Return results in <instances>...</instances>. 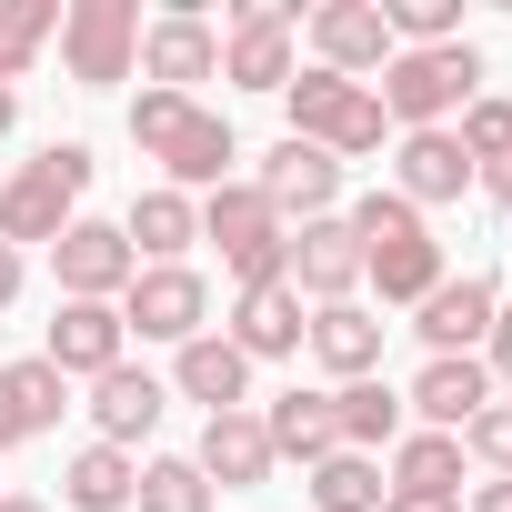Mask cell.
Returning a JSON list of instances; mask_svg holds the SVG:
<instances>
[{"label": "cell", "instance_id": "cell-1", "mask_svg": "<svg viewBox=\"0 0 512 512\" xmlns=\"http://www.w3.org/2000/svg\"><path fill=\"white\" fill-rule=\"evenodd\" d=\"M131 151L161 161V191H191V201L221 191L231 161H241L231 121H221L201 91H191V101H181V91H141V101H131Z\"/></svg>", "mask_w": 512, "mask_h": 512}, {"label": "cell", "instance_id": "cell-2", "mask_svg": "<svg viewBox=\"0 0 512 512\" xmlns=\"http://www.w3.org/2000/svg\"><path fill=\"white\" fill-rule=\"evenodd\" d=\"M342 221H352V241H362V292H382V312H412V302L442 282V241H432V221H422L402 191H362Z\"/></svg>", "mask_w": 512, "mask_h": 512}, {"label": "cell", "instance_id": "cell-3", "mask_svg": "<svg viewBox=\"0 0 512 512\" xmlns=\"http://www.w3.org/2000/svg\"><path fill=\"white\" fill-rule=\"evenodd\" d=\"M482 51L472 41H442V51H392L382 61V81H372V101H382V121L392 131H452L472 101H482Z\"/></svg>", "mask_w": 512, "mask_h": 512}, {"label": "cell", "instance_id": "cell-4", "mask_svg": "<svg viewBox=\"0 0 512 512\" xmlns=\"http://www.w3.org/2000/svg\"><path fill=\"white\" fill-rule=\"evenodd\" d=\"M91 141H41L21 171H0V241L31 251V241H61L81 221V191H91Z\"/></svg>", "mask_w": 512, "mask_h": 512}, {"label": "cell", "instance_id": "cell-5", "mask_svg": "<svg viewBox=\"0 0 512 512\" xmlns=\"http://www.w3.org/2000/svg\"><path fill=\"white\" fill-rule=\"evenodd\" d=\"M282 121H292V141L332 151L342 171L392 151V121H382L372 81H342V71H292V91H282Z\"/></svg>", "mask_w": 512, "mask_h": 512}, {"label": "cell", "instance_id": "cell-6", "mask_svg": "<svg viewBox=\"0 0 512 512\" xmlns=\"http://www.w3.org/2000/svg\"><path fill=\"white\" fill-rule=\"evenodd\" d=\"M201 241L221 251V272H231V292H251V282H282V262H292V221L251 191V181H221V191H201Z\"/></svg>", "mask_w": 512, "mask_h": 512}, {"label": "cell", "instance_id": "cell-7", "mask_svg": "<svg viewBox=\"0 0 512 512\" xmlns=\"http://www.w3.org/2000/svg\"><path fill=\"white\" fill-rule=\"evenodd\" d=\"M292 71H302V0H231L221 11V81L282 101Z\"/></svg>", "mask_w": 512, "mask_h": 512}, {"label": "cell", "instance_id": "cell-8", "mask_svg": "<svg viewBox=\"0 0 512 512\" xmlns=\"http://www.w3.org/2000/svg\"><path fill=\"white\" fill-rule=\"evenodd\" d=\"M61 71H71V91H121L141 71V0H71L61 11Z\"/></svg>", "mask_w": 512, "mask_h": 512}, {"label": "cell", "instance_id": "cell-9", "mask_svg": "<svg viewBox=\"0 0 512 512\" xmlns=\"http://www.w3.org/2000/svg\"><path fill=\"white\" fill-rule=\"evenodd\" d=\"M121 332H141V342H201L211 332V282L191 272V262H141L131 272V292H121Z\"/></svg>", "mask_w": 512, "mask_h": 512}, {"label": "cell", "instance_id": "cell-10", "mask_svg": "<svg viewBox=\"0 0 512 512\" xmlns=\"http://www.w3.org/2000/svg\"><path fill=\"white\" fill-rule=\"evenodd\" d=\"M302 41H312V71H342V81H382V61H392L382 0H312Z\"/></svg>", "mask_w": 512, "mask_h": 512}, {"label": "cell", "instance_id": "cell-11", "mask_svg": "<svg viewBox=\"0 0 512 512\" xmlns=\"http://www.w3.org/2000/svg\"><path fill=\"white\" fill-rule=\"evenodd\" d=\"M492 312H502V282L492 272H442L422 302H412V332H422V362H462V352H482V332H492Z\"/></svg>", "mask_w": 512, "mask_h": 512}, {"label": "cell", "instance_id": "cell-12", "mask_svg": "<svg viewBox=\"0 0 512 512\" xmlns=\"http://www.w3.org/2000/svg\"><path fill=\"white\" fill-rule=\"evenodd\" d=\"M51 272H61V302H121L131 292V241H121V221H101V211H81L61 241H51Z\"/></svg>", "mask_w": 512, "mask_h": 512}, {"label": "cell", "instance_id": "cell-13", "mask_svg": "<svg viewBox=\"0 0 512 512\" xmlns=\"http://www.w3.org/2000/svg\"><path fill=\"white\" fill-rule=\"evenodd\" d=\"M282 282H292L312 312H322V302H362V241H352L342 211L292 221V262H282Z\"/></svg>", "mask_w": 512, "mask_h": 512}, {"label": "cell", "instance_id": "cell-14", "mask_svg": "<svg viewBox=\"0 0 512 512\" xmlns=\"http://www.w3.org/2000/svg\"><path fill=\"white\" fill-rule=\"evenodd\" d=\"M141 81L181 91V101H191V81H221V21H201L191 0L161 11V21H141Z\"/></svg>", "mask_w": 512, "mask_h": 512}, {"label": "cell", "instance_id": "cell-15", "mask_svg": "<svg viewBox=\"0 0 512 512\" xmlns=\"http://www.w3.org/2000/svg\"><path fill=\"white\" fill-rule=\"evenodd\" d=\"M251 191H262L282 221H322V211H342V161L282 131V141L262 151V171H251Z\"/></svg>", "mask_w": 512, "mask_h": 512}, {"label": "cell", "instance_id": "cell-16", "mask_svg": "<svg viewBox=\"0 0 512 512\" xmlns=\"http://www.w3.org/2000/svg\"><path fill=\"white\" fill-rule=\"evenodd\" d=\"M41 362L61 382H101L111 362H131V332H121V302H61L51 332H41Z\"/></svg>", "mask_w": 512, "mask_h": 512}, {"label": "cell", "instance_id": "cell-17", "mask_svg": "<svg viewBox=\"0 0 512 512\" xmlns=\"http://www.w3.org/2000/svg\"><path fill=\"white\" fill-rule=\"evenodd\" d=\"M91 442H121V452H141L151 432H161V412H171V382L161 372H141V362H111L101 382H91Z\"/></svg>", "mask_w": 512, "mask_h": 512}, {"label": "cell", "instance_id": "cell-18", "mask_svg": "<svg viewBox=\"0 0 512 512\" xmlns=\"http://www.w3.org/2000/svg\"><path fill=\"white\" fill-rule=\"evenodd\" d=\"M302 332H312V302L292 292V282H251V292H231V352L241 362H292L302 352Z\"/></svg>", "mask_w": 512, "mask_h": 512}, {"label": "cell", "instance_id": "cell-19", "mask_svg": "<svg viewBox=\"0 0 512 512\" xmlns=\"http://www.w3.org/2000/svg\"><path fill=\"white\" fill-rule=\"evenodd\" d=\"M191 462H201V482L211 492H262L282 462H272V432H262V412H211L201 422V442H191Z\"/></svg>", "mask_w": 512, "mask_h": 512}, {"label": "cell", "instance_id": "cell-20", "mask_svg": "<svg viewBox=\"0 0 512 512\" xmlns=\"http://www.w3.org/2000/svg\"><path fill=\"white\" fill-rule=\"evenodd\" d=\"M382 191H402L412 211H442V201L472 191V161H462L452 131H392V181Z\"/></svg>", "mask_w": 512, "mask_h": 512}, {"label": "cell", "instance_id": "cell-21", "mask_svg": "<svg viewBox=\"0 0 512 512\" xmlns=\"http://www.w3.org/2000/svg\"><path fill=\"white\" fill-rule=\"evenodd\" d=\"M382 342H392V322H382L372 302H322L312 332H302V352H312L332 382H372V372H382Z\"/></svg>", "mask_w": 512, "mask_h": 512}, {"label": "cell", "instance_id": "cell-22", "mask_svg": "<svg viewBox=\"0 0 512 512\" xmlns=\"http://www.w3.org/2000/svg\"><path fill=\"white\" fill-rule=\"evenodd\" d=\"M482 402H492V372H482V352H462V362H422V372L402 382V412H412V432H462Z\"/></svg>", "mask_w": 512, "mask_h": 512}, {"label": "cell", "instance_id": "cell-23", "mask_svg": "<svg viewBox=\"0 0 512 512\" xmlns=\"http://www.w3.org/2000/svg\"><path fill=\"white\" fill-rule=\"evenodd\" d=\"M61 412H71V382H61L41 352H31V362H0V452L61 432Z\"/></svg>", "mask_w": 512, "mask_h": 512}, {"label": "cell", "instance_id": "cell-24", "mask_svg": "<svg viewBox=\"0 0 512 512\" xmlns=\"http://www.w3.org/2000/svg\"><path fill=\"white\" fill-rule=\"evenodd\" d=\"M171 392L201 402V422H211V412H251V362H241L221 332H201V342L171 352Z\"/></svg>", "mask_w": 512, "mask_h": 512}, {"label": "cell", "instance_id": "cell-25", "mask_svg": "<svg viewBox=\"0 0 512 512\" xmlns=\"http://www.w3.org/2000/svg\"><path fill=\"white\" fill-rule=\"evenodd\" d=\"M121 241H131V262H191V241H201V201L191 191H131L121 211Z\"/></svg>", "mask_w": 512, "mask_h": 512}, {"label": "cell", "instance_id": "cell-26", "mask_svg": "<svg viewBox=\"0 0 512 512\" xmlns=\"http://www.w3.org/2000/svg\"><path fill=\"white\" fill-rule=\"evenodd\" d=\"M332 432H342V452H392L402 432H412V412H402V392L372 372V382H332Z\"/></svg>", "mask_w": 512, "mask_h": 512}, {"label": "cell", "instance_id": "cell-27", "mask_svg": "<svg viewBox=\"0 0 512 512\" xmlns=\"http://www.w3.org/2000/svg\"><path fill=\"white\" fill-rule=\"evenodd\" d=\"M262 432H272V462H302V472H312L322 452H342V432H332V392H302V382L262 402Z\"/></svg>", "mask_w": 512, "mask_h": 512}, {"label": "cell", "instance_id": "cell-28", "mask_svg": "<svg viewBox=\"0 0 512 512\" xmlns=\"http://www.w3.org/2000/svg\"><path fill=\"white\" fill-rule=\"evenodd\" d=\"M131 492H141V452H121V442H81L61 462V502L71 512H131Z\"/></svg>", "mask_w": 512, "mask_h": 512}, {"label": "cell", "instance_id": "cell-29", "mask_svg": "<svg viewBox=\"0 0 512 512\" xmlns=\"http://www.w3.org/2000/svg\"><path fill=\"white\" fill-rule=\"evenodd\" d=\"M392 472V492H462V432H402L392 452H382Z\"/></svg>", "mask_w": 512, "mask_h": 512}, {"label": "cell", "instance_id": "cell-30", "mask_svg": "<svg viewBox=\"0 0 512 512\" xmlns=\"http://www.w3.org/2000/svg\"><path fill=\"white\" fill-rule=\"evenodd\" d=\"M302 492H312V512H382V462L372 452H322L312 472H302Z\"/></svg>", "mask_w": 512, "mask_h": 512}, {"label": "cell", "instance_id": "cell-31", "mask_svg": "<svg viewBox=\"0 0 512 512\" xmlns=\"http://www.w3.org/2000/svg\"><path fill=\"white\" fill-rule=\"evenodd\" d=\"M51 41H61V0H0V91H21Z\"/></svg>", "mask_w": 512, "mask_h": 512}, {"label": "cell", "instance_id": "cell-32", "mask_svg": "<svg viewBox=\"0 0 512 512\" xmlns=\"http://www.w3.org/2000/svg\"><path fill=\"white\" fill-rule=\"evenodd\" d=\"M131 512H211V482H201V462H191V452H151V462H141V492H131Z\"/></svg>", "mask_w": 512, "mask_h": 512}, {"label": "cell", "instance_id": "cell-33", "mask_svg": "<svg viewBox=\"0 0 512 512\" xmlns=\"http://www.w3.org/2000/svg\"><path fill=\"white\" fill-rule=\"evenodd\" d=\"M382 21H392V51H442L462 41V0H382Z\"/></svg>", "mask_w": 512, "mask_h": 512}, {"label": "cell", "instance_id": "cell-34", "mask_svg": "<svg viewBox=\"0 0 512 512\" xmlns=\"http://www.w3.org/2000/svg\"><path fill=\"white\" fill-rule=\"evenodd\" d=\"M452 141H462V161H472V171H482V161H502V151H512V101H502V91H482V101L452 121Z\"/></svg>", "mask_w": 512, "mask_h": 512}, {"label": "cell", "instance_id": "cell-35", "mask_svg": "<svg viewBox=\"0 0 512 512\" xmlns=\"http://www.w3.org/2000/svg\"><path fill=\"white\" fill-rule=\"evenodd\" d=\"M462 462H482V482H512V402H482L462 422Z\"/></svg>", "mask_w": 512, "mask_h": 512}, {"label": "cell", "instance_id": "cell-36", "mask_svg": "<svg viewBox=\"0 0 512 512\" xmlns=\"http://www.w3.org/2000/svg\"><path fill=\"white\" fill-rule=\"evenodd\" d=\"M482 372H492V382H512V302H502V312H492V332H482Z\"/></svg>", "mask_w": 512, "mask_h": 512}, {"label": "cell", "instance_id": "cell-37", "mask_svg": "<svg viewBox=\"0 0 512 512\" xmlns=\"http://www.w3.org/2000/svg\"><path fill=\"white\" fill-rule=\"evenodd\" d=\"M472 191H482L492 211H512V151H502V161H482V171H472Z\"/></svg>", "mask_w": 512, "mask_h": 512}, {"label": "cell", "instance_id": "cell-38", "mask_svg": "<svg viewBox=\"0 0 512 512\" xmlns=\"http://www.w3.org/2000/svg\"><path fill=\"white\" fill-rule=\"evenodd\" d=\"M382 512H462V492H382Z\"/></svg>", "mask_w": 512, "mask_h": 512}, {"label": "cell", "instance_id": "cell-39", "mask_svg": "<svg viewBox=\"0 0 512 512\" xmlns=\"http://www.w3.org/2000/svg\"><path fill=\"white\" fill-rule=\"evenodd\" d=\"M21 282H31V262H21V251H11V241H0V312H11V302H21Z\"/></svg>", "mask_w": 512, "mask_h": 512}, {"label": "cell", "instance_id": "cell-40", "mask_svg": "<svg viewBox=\"0 0 512 512\" xmlns=\"http://www.w3.org/2000/svg\"><path fill=\"white\" fill-rule=\"evenodd\" d=\"M462 512H512V482H482V492H472Z\"/></svg>", "mask_w": 512, "mask_h": 512}, {"label": "cell", "instance_id": "cell-41", "mask_svg": "<svg viewBox=\"0 0 512 512\" xmlns=\"http://www.w3.org/2000/svg\"><path fill=\"white\" fill-rule=\"evenodd\" d=\"M21 131V91H0V141H11Z\"/></svg>", "mask_w": 512, "mask_h": 512}, {"label": "cell", "instance_id": "cell-42", "mask_svg": "<svg viewBox=\"0 0 512 512\" xmlns=\"http://www.w3.org/2000/svg\"><path fill=\"white\" fill-rule=\"evenodd\" d=\"M0 512H51V502L41 492H0Z\"/></svg>", "mask_w": 512, "mask_h": 512}]
</instances>
